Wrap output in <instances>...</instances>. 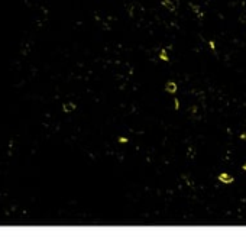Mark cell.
I'll list each match as a JSON object with an SVG mask.
<instances>
[{"mask_svg":"<svg viewBox=\"0 0 246 249\" xmlns=\"http://www.w3.org/2000/svg\"><path fill=\"white\" fill-rule=\"evenodd\" d=\"M165 90L168 91V93H175V91H177V84H175L174 81H170V83H166V86H165Z\"/></svg>","mask_w":246,"mask_h":249,"instance_id":"1","label":"cell"},{"mask_svg":"<svg viewBox=\"0 0 246 249\" xmlns=\"http://www.w3.org/2000/svg\"><path fill=\"white\" fill-rule=\"evenodd\" d=\"M219 180L222 182H227V184H230V182L233 181V177L232 175H229V174H222L220 177H219Z\"/></svg>","mask_w":246,"mask_h":249,"instance_id":"2","label":"cell"},{"mask_svg":"<svg viewBox=\"0 0 246 249\" xmlns=\"http://www.w3.org/2000/svg\"><path fill=\"white\" fill-rule=\"evenodd\" d=\"M162 5L165 6L166 9L175 10V5H174V2H172V0H162Z\"/></svg>","mask_w":246,"mask_h":249,"instance_id":"3","label":"cell"},{"mask_svg":"<svg viewBox=\"0 0 246 249\" xmlns=\"http://www.w3.org/2000/svg\"><path fill=\"white\" fill-rule=\"evenodd\" d=\"M62 109H64V112H72V110H76V104L74 103H65V104L62 106Z\"/></svg>","mask_w":246,"mask_h":249,"instance_id":"4","label":"cell"},{"mask_svg":"<svg viewBox=\"0 0 246 249\" xmlns=\"http://www.w3.org/2000/svg\"><path fill=\"white\" fill-rule=\"evenodd\" d=\"M161 58L162 59H168V57H166V51H162L161 52Z\"/></svg>","mask_w":246,"mask_h":249,"instance_id":"5","label":"cell"},{"mask_svg":"<svg viewBox=\"0 0 246 249\" xmlns=\"http://www.w3.org/2000/svg\"><path fill=\"white\" fill-rule=\"evenodd\" d=\"M243 169H245V171H246V164H245V165H243Z\"/></svg>","mask_w":246,"mask_h":249,"instance_id":"6","label":"cell"}]
</instances>
